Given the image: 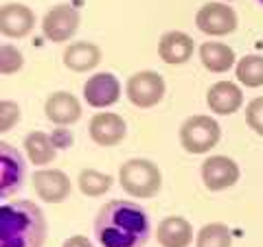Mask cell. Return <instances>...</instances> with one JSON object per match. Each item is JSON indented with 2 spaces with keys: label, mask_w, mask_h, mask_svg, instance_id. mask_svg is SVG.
<instances>
[{
  "label": "cell",
  "mask_w": 263,
  "mask_h": 247,
  "mask_svg": "<svg viewBox=\"0 0 263 247\" xmlns=\"http://www.w3.org/2000/svg\"><path fill=\"white\" fill-rule=\"evenodd\" d=\"M239 179V167L228 155H211L202 164V182L211 193H219L235 186Z\"/></svg>",
  "instance_id": "obj_9"
},
{
  "label": "cell",
  "mask_w": 263,
  "mask_h": 247,
  "mask_svg": "<svg viewBox=\"0 0 263 247\" xmlns=\"http://www.w3.org/2000/svg\"><path fill=\"white\" fill-rule=\"evenodd\" d=\"M195 42L184 31H169L164 33L158 42V55L164 64L169 66H182L193 57Z\"/></svg>",
  "instance_id": "obj_15"
},
{
  "label": "cell",
  "mask_w": 263,
  "mask_h": 247,
  "mask_svg": "<svg viewBox=\"0 0 263 247\" xmlns=\"http://www.w3.org/2000/svg\"><path fill=\"white\" fill-rule=\"evenodd\" d=\"M246 122L248 127L254 131V134L263 136V96L252 98L246 108Z\"/></svg>",
  "instance_id": "obj_25"
},
{
  "label": "cell",
  "mask_w": 263,
  "mask_h": 247,
  "mask_svg": "<svg viewBox=\"0 0 263 247\" xmlns=\"http://www.w3.org/2000/svg\"><path fill=\"white\" fill-rule=\"evenodd\" d=\"M237 81L246 88H261L263 86V57L261 55H246L237 61L235 68Z\"/></svg>",
  "instance_id": "obj_21"
},
{
  "label": "cell",
  "mask_w": 263,
  "mask_h": 247,
  "mask_svg": "<svg viewBox=\"0 0 263 247\" xmlns=\"http://www.w3.org/2000/svg\"><path fill=\"white\" fill-rule=\"evenodd\" d=\"M195 247H233V234L224 223H206L197 232Z\"/></svg>",
  "instance_id": "obj_23"
},
{
  "label": "cell",
  "mask_w": 263,
  "mask_h": 247,
  "mask_svg": "<svg viewBox=\"0 0 263 247\" xmlns=\"http://www.w3.org/2000/svg\"><path fill=\"white\" fill-rule=\"evenodd\" d=\"M27 164L18 149H13L7 142H0V197L7 199L24 184Z\"/></svg>",
  "instance_id": "obj_8"
},
{
  "label": "cell",
  "mask_w": 263,
  "mask_h": 247,
  "mask_svg": "<svg viewBox=\"0 0 263 247\" xmlns=\"http://www.w3.org/2000/svg\"><path fill=\"white\" fill-rule=\"evenodd\" d=\"M119 182L121 188L132 197L141 199H152L162 188V173L152 160L145 158H132L121 164L119 169Z\"/></svg>",
  "instance_id": "obj_3"
},
{
  "label": "cell",
  "mask_w": 263,
  "mask_h": 247,
  "mask_svg": "<svg viewBox=\"0 0 263 247\" xmlns=\"http://www.w3.org/2000/svg\"><path fill=\"white\" fill-rule=\"evenodd\" d=\"M160 247H189L193 241V228L184 217H167L156 230Z\"/></svg>",
  "instance_id": "obj_17"
},
{
  "label": "cell",
  "mask_w": 263,
  "mask_h": 247,
  "mask_svg": "<svg viewBox=\"0 0 263 247\" xmlns=\"http://www.w3.org/2000/svg\"><path fill=\"white\" fill-rule=\"evenodd\" d=\"M33 191L44 203H62L68 199L72 184L68 175L60 169H42L33 175Z\"/></svg>",
  "instance_id": "obj_10"
},
{
  "label": "cell",
  "mask_w": 263,
  "mask_h": 247,
  "mask_svg": "<svg viewBox=\"0 0 263 247\" xmlns=\"http://www.w3.org/2000/svg\"><path fill=\"white\" fill-rule=\"evenodd\" d=\"M206 105L211 112L219 114V116H230V114L239 112L243 105V92L230 81H217L213 84L206 92Z\"/></svg>",
  "instance_id": "obj_16"
},
{
  "label": "cell",
  "mask_w": 263,
  "mask_h": 247,
  "mask_svg": "<svg viewBox=\"0 0 263 247\" xmlns=\"http://www.w3.org/2000/svg\"><path fill=\"white\" fill-rule=\"evenodd\" d=\"M125 94L132 105H136V108H141V110H149L162 101L164 79H162V75H158V72H154V70L134 72V75L127 79Z\"/></svg>",
  "instance_id": "obj_5"
},
{
  "label": "cell",
  "mask_w": 263,
  "mask_h": 247,
  "mask_svg": "<svg viewBox=\"0 0 263 247\" xmlns=\"http://www.w3.org/2000/svg\"><path fill=\"white\" fill-rule=\"evenodd\" d=\"M62 247H95V245L90 243L86 236H79V234H77V236H70V238H66Z\"/></svg>",
  "instance_id": "obj_27"
},
{
  "label": "cell",
  "mask_w": 263,
  "mask_h": 247,
  "mask_svg": "<svg viewBox=\"0 0 263 247\" xmlns=\"http://www.w3.org/2000/svg\"><path fill=\"white\" fill-rule=\"evenodd\" d=\"M257 3H259V5H263V0H257Z\"/></svg>",
  "instance_id": "obj_28"
},
{
  "label": "cell",
  "mask_w": 263,
  "mask_h": 247,
  "mask_svg": "<svg viewBox=\"0 0 263 247\" xmlns=\"http://www.w3.org/2000/svg\"><path fill=\"white\" fill-rule=\"evenodd\" d=\"M84 98L90 108H110L119 103L121 98V84L112 72H97L84 84Z\"/></svg>",
  "instance_id": "obj_11"
},
{
  "label": "cell",
  "mask_w": 263,
  "mask_h": 247,
  "mask_svg": "<svg viewBox=\"0 0 263 247\" xmlns=\"http://www.w3.org/2000/svg\"><path fill=\"white\" fill-rule=\"evenodd\" d=\"M46 241L44 212L29 199L0 205V247H42Z\"/></svg>",
  "instance_id": "obj_2"
},
{
  "label": "cell",
  "mask_w": 263,
  "mask_h": 247,
  "mask_svg": "<svg viewBox=\"0 0 263 247\" xmlns=\"http://www.w3.org/2000/svg\"><path fill=\"white\" fill-rule=\"evenodd\" d=\"M88 131H90V138L95 140V145L117 147L119 142L125 140L127 125H125V120H123V116H119V114L101 112V114H95V116L90 118Z\"/></svg>",
  "instance_id": "obj_12"
},
{
  "label": "cell",
  "mask_w": 263,
  "mask_h": 247,
  "mask_svg": "<svg viewBox=\"0 0 263 247\" xmlns=\"http://www.w3.org/2000/svg\"><path fill=\"white\" fill-rule=\"evenodd\" d=\"M79 22H81V15L77 11V7L62 3L46 11V15L42 18V33L46 35L48 42L64 44L77 33Z\"/></svg>",
  "instance_id": "obj_6"
},
{
  "label": "cell",
  "mask_w": 263,
  "mask_h": 247,
  "mask_svg": "<svg viewBox=\"0 0 263 247\" xmlns=\"http://www.w3.org/2000/svg\"><path fill=\"white\" fill-rule=\"evenodd\" d=\"M228 3H230V0H228Z\"/></svg>",
  "instance_id": "obj_29"
},
{
  "label": "cell",
  "mask_w": 263,
  "mask_h": 247,
  "mask_svg": "<svg viewBox=\"0 0 263 247\" xmlns=\"http://www.w3.org/2000/svg\"><path fill=\"white\" fill-rule=\"evenodd\" d=\"M62 59L72 72H88L101 64V48L92 42H75L64 51Z\"/></svg>",
  "instance_id": "obj_18"
},
{
  "label": "cell",
  "mask_w": 263,
  "mask_h": 247,
  "mask_svg": "<svg viewBox=\"0 0 263 247\" xmlns=\"http://www.w3.org/2000/svg\"><path fill=\"white\" fill-rule=\"evenodd\" d=\"M195 27L204 35H230L237 29V13L226 3H206L195 13Z\"/></svg>",
  "instance_id": "obj_7"
},
{
  "label": "cell",
  "mask_w": 263,
  "mask_h": 247,
  "mask_svg": "<svg viewBox=\"0 0 263 247\" xmlns=\"http://www.w3.org/2000/svg\"><path fill=\"white\" fill-rule=\"evenodd\" d=\"M77 184H79V191L86 197H101L112 188V175L101 173L97 169H84L79 173Z\"/></svg>",
  "instance_id": "obj_22"
},
{
  "label": "cell",
  "mask_w": 263,
  "mask_h": 247,
  "mask_svg": "<svg viewBox=\"0 0 263 247\" xmlns=\"http://www.w3.org/2000/svg\"><path fill=\"white\" fill-rule=\"evenodd\" d=\"M221 129L215 118L206 116V114H195L189 116L182 127H180V145L186 153L204 155L209 153L213 147L219 142Z\"/></svg>",
  "instance_id": "obj_4"
},
{
  "label": "cell",
  "mask_w": 263,
  "mask_h": 247,
  "mask_svg": "<svg viewBox=\"0 0 263 247\" xmlns=\"http://www.w3.org/2000/svg\"><path fill=\"white\" fill-rule=\"evenodd\" d=\"M149 232L147 212L127 199L108 201L95 219V236L103 247H145Z\"/></svg>",
  "instance_id": "obj_1"
},
{
  "label": "cell",
  "mask_w": 263,
  "mask_h": 247,
  "mask_svg": "<svg viewBox=\"0 0 263 247\" xmlns=\"http://www.w3.org/2000/svg\"><path fill=\"white\" fill-rule=\"evenodd\" d=\"M235 51L221 42H204L200 46V61L211 72H226L235 66Z\"/></svg>",
  "instance_id": "obj_19"
},
{
  "label": "cell",
  "mask_w": 263,
  "mask_h": 247,
  "mask_svg": "<svg viewBox=\"0 0 263 247\" xmlns=\"http://www.w3.org/2000/svg\"><path fill=\"white\" fill-rule=\"evenodd\" d=\"M35 27V13L27 5L7 3L0 7V33L11 39H22Z\"/></svg>",
  "instance_id": "obj_13"
},
{
  "label": "cell",
  "mask_w": 263,
  "mask_h": 247,
  "mask_svg": "<svg viewBox=\"0 0 263 247\" xmlns=\"http://www.w3.org/2000/svg\"><path fill=\"white\" fill-rule=\"evenodd\" d=\"M46 118L57 127H70L81 118V103L72 92H53L44 103Z\"/></svg>",
  "instance_id": "obj_14"
},
{
  "label": "cell",
  "mask_w": 263,
  "mask_h": 247,
  "mask_svg": "<svg viewBox=\"0 0 263 247\" xmlns=\"http://www.w3.org/2000/svg\"><path fill=\"white\" fill-rule=\"evenodd\" d=\"M20 120V108L13 101H0V134H7Z\"/></svg>",
  "instance_id": "obj_26"
},
{
  "label": "cell",
  "mask_w": 263,
  "mask_h": 247,
  "mask_svg": "<svg viewBox=\"0 0 263 247\" xmlns=\"http://www.w3.org/2000/svg\"><path fill=\"white\" fill-rule=\"evenodd\" d=\"M24 66V57L15 46L3 44L0 46V72L3 75H15Z\"/></svg>",
  "instance_id": "obj_24"
},
{
  "label": "cell",
  "mask_w": 263,
  "mask_h": 247,
  "mask_svg": "<svg viewBox=\"0 0 263 247\" xmlns=\"http://www.w3.org/2000/svg\"><path fill=\"white\" fill-rule=\"evenodd\" d=\"M24 151H27L29 160L35 164V167H46L55 160L57 147L53 142V138L44 134V131H31L24 138Z\"/></svg>",
  "instance_id": "obj_20"
}]
</instances>
